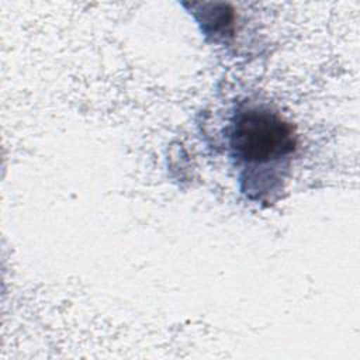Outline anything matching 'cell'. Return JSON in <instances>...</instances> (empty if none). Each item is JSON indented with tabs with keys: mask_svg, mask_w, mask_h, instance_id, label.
Instances as JSON below:
<instances>
[{
	"mask_svg": "<svg viewBox=\"0 0 360 360\" xmlns=\"http://www.w3.org/2000/svg\"><path fill=\"white\" fill-rule=\"evenodd\" d=\"M292 128L277 112L266 107H249L239 112L232 124L231 148L246 166H263L278 162L295 150Z\"/></svg>",
	"mask_w": 360,
	"mask_h": 360,
	"instance_id": "cell-1",
	"label": "cell"
}]
</instances>
